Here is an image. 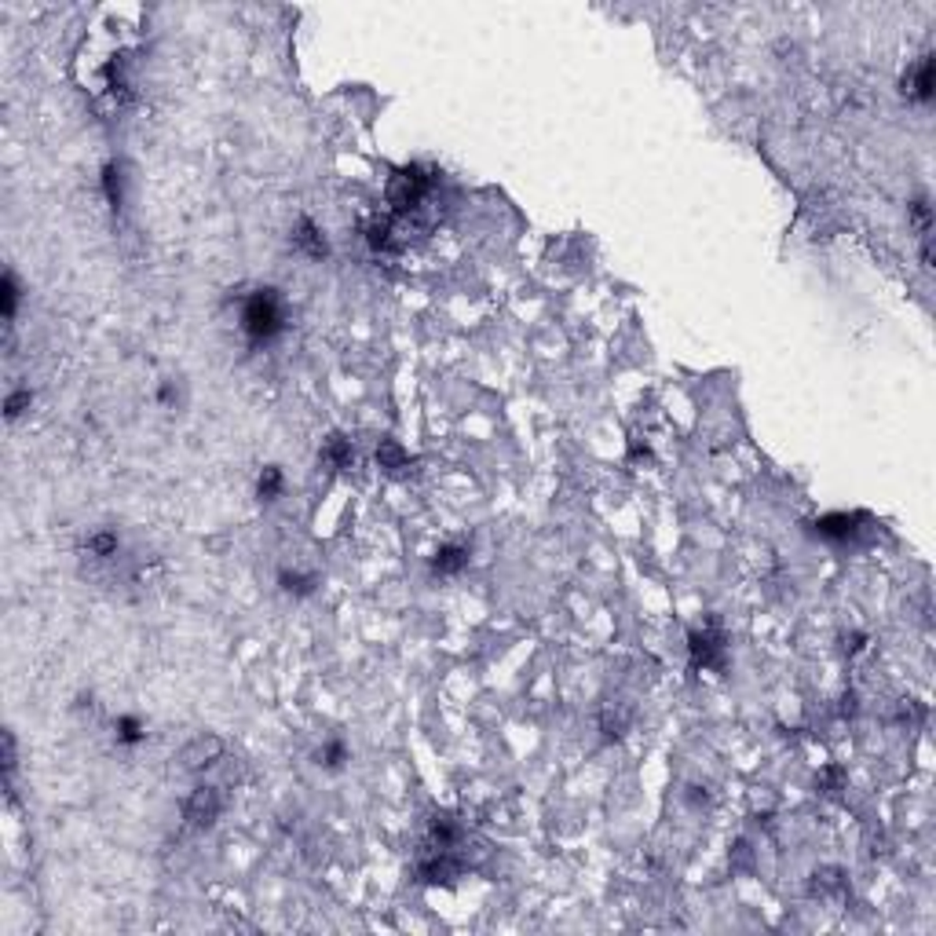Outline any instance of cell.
<instances>
[{
	"instance_id": "obj_1",
	"label": "cell",
	"mask_w": 936,
	"mask_h": 936,
	"mask_svg": "<svg viewBox=\"0 0 936 936\" xmlns=\"http://www.w3.org/2000/svg\"><path fill=\"white\" fill-rule=\"evenodd\" d=\"M289 326V311H286V297L275 286H256L252 293L242 297L238 307V333L245 337L249 352H263L271 348Z\"/></svg>"
},
{
	"instance_id": "obj_2",
	"label": "cell",
	"mask_w": 936,
	"mask_h": 936,
	"mask_svg": "<svg viewBox=\"0 0 936 936\" xmlns=\"http://www.w3.org/2000/svg\"><path fill=\"white\" fill-rule=\"evenodd\" d=\"M439 183V172L425 161H410L403 169H395V176L388 179V206L391 216H410L414 209H421V202L432 194V187Z\"/></svg>"
},
{
	"instance_id": "obj_3",
	"label": "cell",
	"mask_w": 936,
	"mask_h": 936,
	"mask_svg": "<svg viewBox=\"0 0 936 936\" xmlns=\"http://www.w3.org/2000/svg\"><path fill=\"white\" fill-rule=\"evenodd\" d=\"M224 816V794L213 783H197L187 797H183V820L197 830H209L216 820Z\"/></svg>"
},
{
	"instance_id": "obj_4",
	"label": "cell",
	"mask_w": 936,
	"mask_h": 936,
	"mask_svg": "<svg viewBox=\"0 0 936 936\" xmlns=\"http://www.w3.org/2000/svg\"><path fill=\"white\" fill-rule=\"evenodd\" d=\"M724 651H728V644L717 626H702V629L688 633V655H692L695 670H724Z\"/></svg>"
},
{
	"instance_id": "obj_5",
	"label": "cell",
	"mask_w": 936,
	"mask_h": 936,
	"mask_svg": "<svg viewBox=\"0 0 936 936\" xmlns=\"http://www.w3.org/2000/svg\"><path fill=\"white\" fill-rule=\"evenodd\" d=\"M457 859H454V849H432L428 845V852H421V859H418V882L421 886H450L454 878H457Z\"/></svg>"
},
{
	"instance_id": "obj_6",
	"label": "cell",
	"mask_w": 936,
	"mask_h": 936,
	"mask_svg": "<svg viewBox=\"0 0 936 936\" xmlns=\"http://www.w3.org/2000/svg\"><path fill=\"white\" fill-rule=\"evenodd\" d=\"M289 245H293V252H300L304 260H326V256H329V238H326V231H322L311 216H300V220L293 224Z\"/></svg>"
},
{
	"instance_id": "obj_7",
	"label": "cell",
	"mask_w": 936,
	"mask_h": 936,
	"mask_svg": "<svg viewBox=\"0 0 936 936\" xmlns=\"http://www.w3.org/2000/svg\"><path fill=\"white\" fill-rule=\"evenodd\" d=\"M859 523H863L859 512H827L812 523V534L823 542H852L859 534Z\"/></svg>"
},
{
	"instance_id": "obj_8",
	"label": "cell",
	"mask_w": 936,
	"mask_h": 936,
	"mask_svg": "<svg viewBox=\"0 0 936 936\" xmlns=\"http://www.w3.org/2000/svg\"><path fill=\"white\" fill-rule=\"evenodd\" d=\"M900 85H904L900 92H904L911 103H922V106L932 103V55H929V51L907 66V74H904Z\"/></svg>"
},
{
	"instance_id": "obj_9",
	"label": "cell",
	"mask_w": 936,
	"mask_h": 936,
	"mask_svg": "<svg viewBox=\"0 0 936 936\" xmlns=\"http://www.w3.org/2000/svg\"><path fill=\"white\" fill-rule=\"evenodd\" d=\"M220 757H224V743L216 739V735H197V739H190V743L183 747V754H179V761H183L187 772H206V768H213Z\"/></svg>"
},
{
	"instance_id": "obj_10",
	"label": "cell",
	"mask_w": 936,
	"mask_h": 936,
	"mask_svg": "<svg viewBox=\"0 0 936 936\" xmlns=\"http://www.w3.org/2000/svg\"><path fill=\"white\" fill-rule=\"evenodd\" d=\"M318 461L333 473H352L355 468V443L344 432H329L318 446Z\"/></svg>"
},
{
	"instance_id": "obj_11",
	"label": "cell",
	"mask_w": 936,
	"mask_h": 936,
	"mask_svg": "<svg viewBox=\"0 0 936 936\" xmlns=\"http://www.w3.org/2000/svg\"><path fill=\"white\" fill-rule=\"evenodd\" d=\"M468 564H473V549H468L464 542H443L428 560L432 574H439V578H457Z\"/></svg>"
},
{
	"instance_id": "obj_12",
	"label": "cell",
	"mask_w": 936,
	"mask_h": 936,
	"mask_svg": "<svg viewBox=\"0 0 936 936\" xmlns=\"http://www.w3.org/2000/svg\"><path fill=\"white\" fill-rule=\"evenodd\" d=\"M81 553H85L88 560H96V564H110V560H117V553H121V534L110 530V527H99V530H92L88 538L81 542Z\"/></svg>"
},
{
	"instance_id": "obj_13",
	"label": "cell",
	"mask_w": 936,
	"mask_h": 936,
	"mask_svg": "<svg viewBox=\"0 0 936 936\" xmlns=\"http://www.w3.org/2000/svg\"><path fill=\"white\" fill-rule=\"evenodd\" d=\"M99 187H103V197L114 213L124 209V165L121 161H106L103 172H99Z\"/></svg>"
},
{
	"instance_id": "obj_14",
	"label": "cell",
	"mask_w": 936,
	"mask_h": 936,
	"mask_svg": "<svg viewBox=\"0 0 936 936\" xmlns=\"http://www.w3.org/2000/svg\"><path fill=\"white\" fill-rule=\"evenodd\" d=\"M114 743L132 750V747H143L147 743V720L136 717V713H121L114 720Z\"/></svg>"
},
{
	"instance_id": "obj_15",
	"label": "cell",
	"mask_w": 936,
	"mask_h": 936,
	"mask_svg": "<svg viewBox=\"0 0 936 936\" xmlns=\"http://www.w3.org/2000/svg\"><path fill=\"white\" fill-rule=\"evenodd\" d=\"M282 494H286V473H282V464H263L260 473H256V498H260L263 505H275Z\"/></svg>"
},
{
	"instance_id": "obj_16",
	"label": "cell",
	"mask_w": 936,
	"mask_h": 936,
	"mask_svg": "<svg viewBox=\"0 0 936 936\" xmlns=\"http://www.w3.org/2000/svg\"><path fill=\"white\" fill-rule=\"evenodd\" d=\"M348 761H352V750H348V743L341 739V735H329V739L315 750V765L322 772H341Z\"/></svg>"
},
{
	"instance_id": "obj_17",
	"label": "cell",
	"mask_w": 936,
	"mask_h": 936,
	"mask_svg": "<svg viewBox=\"0 0 936 936\" xmlns=\"http://www.w3.org/2000/svg\"><path fill=\"white\" fill-rule=\"evenodd\" d=\"M457 841H461L457 820L446 816V812H436V816L428 820V845H432V849H454Z\"/></svg>"
},
{
	"instance_id": "obj_18",
	"label": "cell",
	"mask_w": 936,
	"mask_h": 936,
	"mask_svg": "<svg viewBox=\"0 0 936 936\" xmlns=\"http://www.w3.org/2000/svg\"><path fill=\"white\" fill-rule=\"evenodd\" d=\"M377 464L384 468L388 476H403L407 468H410V454L399 446L395 439H381V443H377Z\"/></svg>"
},
{
	"instance_id": "obj_19",
	"label": "cell",
	"mask_w": 936,
	"mask_h": 936,
	"mask_svg": "<svg viewBox=\"0 0 936 936\" xmlns=\"http://www.w3.org/2000/svg\"><path fill=\"white\" fill-rule=\"evenodd\" d=\"M279 589L286 592V596H311L315 589H318V574H311V571H279Z\"/></svg>"
},
{
	"instance_id": "obj_20",
	"label": "cell",
	"mask_w": 936,
	"mask_h": 936,
	"mask_svg": "<svg viewBox=\"0 0 936 936\" xmlns=\"http://www.w3.org/2000/svg\"><path fill=\"white\" fill-rule=\"evenodd\" d=\"M19 300H23V286H19V275L8 267L5 279H0V315H5V322H15Z\"/></svg>"
},
{
	"instance_id": "obj_21",
	"label": "cell",
	"mask_w": 936,
	"mask_h": 936,
	"mask_svg": "<svg viewBox=\"0 0 936 936\" xmlns=\"http://www.w3.org/2000/svg\"><path fill=\"white\" fill-rule=\"evenodd\" d=\"M366 245H370L373 252H388V249L395 245V216H391V213L370 220V227H366Z\"/></svg>"
},
{
	"instance_id": "obj_22",
	"label": "cell",
	"mask_w": 936,
	"mask_h": 936,
	"mask_svg": "<svg viewBox=\"0 0 936 936\" xmlns=\"http://www.w3.org/2000/svg\"><path fill=\"white\" fill-rule=\"evenodd\" d=\"M841 889H845V878L838 867H823V871L812 875V896H834Z\"/></svg>"
},
{
	"instance_id": "obj_23",
	"label": "cell",
	"mask_w": 936,
	"mask_h": 936,
	"mask_svg": "<svg viewBox=\"0 0 936 936\" xmlns=\"http://www.w3.org/2000/svg\"><path fill=\"white\" fill-rule=\"evenodd\" d=\"M30 407H33V391H30V388H15V391H8V399H5V418H8V421H19Z\"/></svg>"
},
{
	"instance_id": "obj_24",
	"label": "cell",
	"mask_w": 936,
	"mask_h": 936,
	"mask_svg": "<svg viewBox=\"0 0 936 936\" xmlns=\"http://www.w3.org/2000/svg\"><path fill=\"white\" fill-rule=\"evenodd\" d=\"M911 220H914L918 234H922V238H929V231H932V209H929V202H925V197H918V202L911 206Z\"/></svg>"
},
{
	"instance_id": "obj_25",
	"label": "cell",
	"mask_w": 936,
	"mask_h": 936,
	"mask_svg": "<svg viewBox=\"0 0 936 936\" xmlns=\"http://www.w3.org/2000/svg\"><path fill=\"white\" fill-rule=\"evenodd\" d=\"M158 407L161 410H176L179 407V388H176V381H161V388H158Z\"/></svg>"
},
{
	"instance_id": "obj_26",
	"label": "cell",
	"mask_w": 936,
	"mask_h": 936,
	"mask_svg": "<svg viewBox=\"0 0 936 936\" xmlns=\"http://www.w3.org/2000/svg\"><path fill=\"white\" fill-rule=\"evenodd\" d=\"M12 772H15V735L5 731V775L12 779Z\"/></svg>"
}]
</instances>
